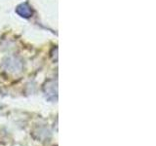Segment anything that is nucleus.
<instances>
[{
  "label": "nucleus",
  "instance_id": "f257e3e1",
  "mask_svg": "<svg viewBox=\"0 0 156 146\" xmlns=\"http://www.w3.org/2000/svg\"><path fill=\"white\" fill-rule=\"evenodd\" d=\"M17 11L19 14H21L23 17H28L29 15H30V10H29V8L27 6V5H22V6H20Z\"/></svg>",
  "mask_w": 156,
  "mask_h": 146
}]
</instances>
